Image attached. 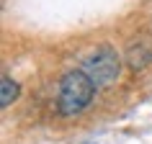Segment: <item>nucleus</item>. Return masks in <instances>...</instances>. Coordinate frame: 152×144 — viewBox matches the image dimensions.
I'll use <instances>...</instances> for the list:
<instances>
[{
	"mask_svg": "<svg viewBox=\"0 0 152 144\" xmlns=\"http://www.w3.org/2000/svg\"><path fill=\"white\" fill-rule=\"evenodd\" d=\"M96 95V82L90 80L83 70H72L59 80L57 90V108L62 116H75L85 111Z\"/></svg>",
	"mask_w": 152,
	"mask_h": 144,
	"instance_id": "f257e3e1",
	"label": "nucleus"
},
{
	"mask_svg": "<svg viewBox=\"0 0 152 144\" xmlns=\"http://www.w3.org/2000/svg\"><path fill=\"white\" fill-rule=\"evenodd\" d=\"M80 70L96 82V88H108V85L116 82V77L121 72V57L111 47H98L96 52H90L83 59Z\"/></svg>",
	"mask_w": 152,
	"mask_h": 144,
	"instance_id": "f03ea898",
	"label": "nucleus"
},
{
	"mask_svg": "<svg viewBox=\"0 0 152 144\" xmlns=\"http://www.w3.org/2000/svg\"><path fill=\"white\" fill-rule=\"evenodd\" d=\"M124 62L129 64V70H144V67H150L152 64V49L147 44H132L126 49V54H124Z\"/></svg>",
	"mask_w": 152,
	"mask_h": 144,
	"instance_id": "7ed1b4c3",
	"label": "nucleus"
},
{
	"mask_svg": "<svg viewBox=\"0 0 152 144\" xmlns=\"http://www.w3.org/2000/svg\"><path fill=\"white\" fill-rule=\"evenodd\" d=\"M18 93H21L18 82L10 80L8 75H3V80H0V105H3V108H8V105L18 98Z\"/></svg>",
	"mask_w": 152,
	"mask_h": 144,
	"instance_id": "20e7f679",
	"label": "nucleus"
}]
</instances>
